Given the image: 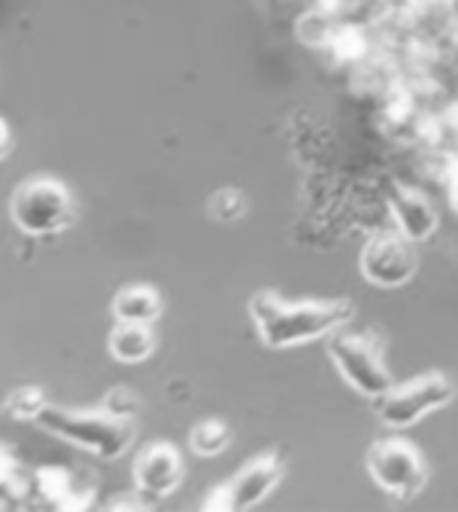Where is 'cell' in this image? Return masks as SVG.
I'll return each mask as SVG.
<instances>
[{"label":"cell","instance_id":"1","mask_svg":"<svg viewBox=\"0 0 458 512\" xmlns=\"http://www.w3.org/2000/svg\"><path fill=\"white\" fill-rule=\"evenodd\" d=\"M260 344L268 349H295L343 330L354 319L346 298L333 301H290L276 290H258L247 303Z\"/></svg>","mask_w":458,"mask_h":512},{"label":"cell","instance_id":"2","mask_svg":"<svg viewBox=\"0 0 458 512\" xmlns=\"http://www.w3.org/2000/svg\"><path fill=\"white\" fill-rule=\"evenodd\" d=\"M35 424L51 437H59L102 462L121 459L134 443V419H121L102 405L94 411H70V408L46 405L38 413Z\"/></svg>","mask_w":458,"mask_h":512},{"label":"cell","instance_id":"3","mask_svg":"<svg viewBox=\"0 0 458 512\" xmlns=\"http://www.w3.org/2000/svg\"><path fill=\"white\" fill-rule=\"evenodd\" d=\"M9 212L27 239H51L73 226L75 202L62 180L35 175L14 188Z\"/></svg>","mask_w":458,"mask_h":512},{"label":"cell","instance_id":"4","mask_svg":"<svg viewBox=\"0 0 458 512\" xmlns=\"http://www.w3.org/2000/svg\"><path fill=\"white\" fill-rule=\"evenodd\" d=\"M327 357L343 384L367 400H381L394 387L392 370L384 360V346L375 333L338 330L327 341Z\"/></svg>","mask_w":458,"mask_h":512},{"label":"cell","instance_id":"5","mask_svg":"<svg viewBox=\"0 0 458 512\" xmlns=\"http://www.w3.org/2000/svg\"><path fill=\"white\" fill-rule=\"evenodd\" d=\"M367 475L394 499H416L429 486V464L408 437L386 435L370 443L365 456Z\"/></svg>","mask_w":458,"mask_h":512},{"label":"cell","instance_id":"6","mask_svg":"<svg viewBox=\"0 0 458 512\" xmlns=\"http://www.w3.org/2000/svg\"><path fill=\"white\" fill-rule=\"evenodd\" d=\"M456 400V384L442 370H429L394 384L378 403V419L389 429H408Z\"/></svg>","mask_w":458,"mask_h":512},{"label":"cell","instance_id":"7","mask_svg":"<svg viewBox=\"0 0 458 512\" xmlns=\"http://www.w3.org/2000/svg\"><path fill=\"white\" fill-rule=\"evenodd\" d=\"M284 467L279 454L268 451L258 454L255 459L236 470L231 478L220 483L215 491H209L204 510L212 512H239L258 507L263 499L274 494V488L282 483Z\"/></svg>","mask_w":458,"mask_h":512},{"label":"cell","instance_id":"8","mask_svg":"<svg viewBox=\"0 0 458 512\" xmlns=\"http://www.w3.org/2000/svg\"><path fill=\"white\" fill-rule=\"evenodd\" d=\"M418 252L416 242L402 236L397 228L394 231H381L365 244L359 255V271L362 277L375 287H402L416 277Z\"/></svg>","mask_w":458,"mask_h":512},{"label":"cell","instance_id":"9","mask_svg":"<svg viewBox=\"0 0 458 512\" xmlns=\"http://www.w3.org/2000/svg\"><path fill=\"white\" fill-rule=\"evenodd\" d=\"M132 475L142 499H167L183 483V454L172 443H150L134 459Z\"/></svg>","mask_w":458,"mask_h":512},{"label":"cell","instance_id":"10","mask_svg":"<svg viewBox=\"0 0 458 512\" xmlns=\"http://www.w3.org/2000/svg\"><path fill=\"white\" fill-rule=\"evenodd\" d=\"M389 210H392L394 228L410 242H426L437 231V210L421 191L410 185L394 183L389 188Z\"/></svg>","mask_w":458,"mask_h":512},{"label":"cell","instance_id":"11","mask_svg":"<svg viewBox=\"0 0 458 512\" xmlns=\"http://www.w3.org/2000/svg\"><path fill=\"white\" fill-rule=\"evenodd\" d=\"M164 311V301L156 287L150 285H126L113 298V317L116 322L129 325H153Z\"/></svg>","mask_w":458,"mask_h":512},{"label":"cell","instance_id":"12","mask_svg":"<svg viewBox=\"0 0 458 512\" xmlns=\"http://www.w3.org/2000/svg\"><path fill=\"white\" fill-rule=\"evenodd\" d=\"M153 349H156V338H153L150 325L118 322L116 328L110 330L108 352L121 365H140L153 354Z\"/></svg>","mask_w":458,"mask_h":512},{"label":"cell","instance_id":"13","mask_svg":"<svg viewBox=\"0 0 458 512\" xmlns=\"http://www.w3.org/2000/svg\"><path fill=\"white\" fill-rule=\"evenodd\" d=\"M46 397L38 387H17L11 389L3 405H0V411L6 419L14 421H35L38 419V413L46 408Z\"/></svg>","mask_w":458,"mask_h":512},{"label":"cell","instance_id":"14","mask_svg":"<svg viewBox=\"0 0 458 512\" xmlns=\"http://www.w3.org/2000/svg\"><path fill=\"white\" fill-rule=\"evenodd\" d=\"M231 440V432L220 419H207L199 421L196 427L191 429V448L196 456H204V459H212L220 451H225V445Z\"/></svg>","mask_w":458,"mask_h":512},{"label":"cell","instance_id":"15","mask_svg":"<svg viewBox=\"0 0 458 512\" xmlns=\"http://www.w3.org/2000/svg\"><path fill=\"white\" fill-rule=\"evenodd\" d=\"M102 408H108L110 413H116L121 419H134V413H137V397L126 387H118L102 400Z\"/></svg>","mask_w":458,"mask_h":512},{"label":"cell","instance_id":"16","mask_svg":"<svg viewBox=\"0 0 458 512\" xmlns=\"http://www.w3.org/2000/svg\"><path fill=\"white\" fill-rule=\"evenodd\" d=\"M17 475H19L17 459L11 456L9 448H3V445H0V486H14V483L19 480Z\"/></svg>","mask_w":458,"mask_h":512},{"label":"cell","instance_id":"17","mask_svg":"<svg viewBox=\"0 0 458 512\" xmlns=\"http://www.w3.org/2000/svg\"><path fill=\"white\" fill-rule=\"evenodd\" d=\"M11 151V126L0 118V161L6 159Z\"/></svg>","mask_w":458,"mask_h":512}]
</instances>
